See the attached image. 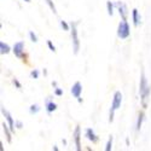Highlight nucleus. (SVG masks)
Wrapping results in <instances>:
<instances>
[{
	"label": "nucleus",
	"mask_w": 151,
	"mask_h": 151,
	"mask_svg": "<svg viewBox=\"0 0 151 151\" xmlns=\"http://www.w3.org/2000/svg\"><path fill=\"white\" fill-rule=\"evenodd\" d=\"M139 93H140V99H142V103L144 105V108L146 106V102L149 99L150 96V86L147 85V80L145 78V73L142 71L140 75V82H139Z\"/></svg>",
	"instance_id": "nucleus-1"
},
{
	"label": "nucleus",
	"mask_w": 151,
	"mask_h": 151,
	"mask_svg": "<svg viewBox=\"0 0 151 151\" xmlns=\"http://www.w3.org/2000/svg\"><path fill=\"white\" fill-rule=\"evenodd\" d=\"M121 103H122V94L120 91H117V92H115L114 98H112V103H111V108H110V115H109V122L114 121V114L121 106Z\"/></svg>",
	"instance_id": "nucleus-2"
},
{
	"label": "nucleus",
	"mask_w": 151,
	"mask_h": 151,
	"mask_svg": "<svg viewBox=\"0 0 151 151\" xmlns=\"http://www.w3.org/2000/svg\"><path fill=\"white\" fill-rule=\"evenodd\" d=\"M129 34H131V30H129L127 19H122L119 24V28H117V36L120 39H127Z\"/></svg>",
	"instance_id": "nucleus-3"
},
{
	"label": "nucleus",
	"mask_w": 151,
	"mask_h": 151,
	"mask_svg": "<svg viewBox=\"0 0 151 151\" xmlns=\"http://www.w3.org/2000/svg\"><path fill=\"white\" fill-rule=\"evenodd\" d=\"M71 42H73V50L74 53L78 55L80 50V40H79V34L76 29V23H74L71 26Z\"/></svg>",
	"instance_id": "nucleus-4"
},
{
	"label": "nucleus",
	"mask_w": 151,
	"mask_h": 151,
	"mask_svg": "<svg viewBox=\"0 0 151 151\" xmlns=\"http://www.w3.org/2000/svg\"><path fill=\"white\" fill-rule=\"evenodd\" d=\"M70 92H71V94H73L75 98L78 99V102H79V103H81V102H82V99H81L82 86H81V83H80V82H75V83L73 85V87H71Z\"/></svg>",
	"instance_id": "nucleus-5"
},
{
	"label": "nucleus",
	"mask_w": 151,
	"mask_h": 151,
	"mask_svg": "<svg viewBox=\"0 0 151 151\" xmlns=\"http://www.w3.org/2000/svg\"><path fill=\"white\" fill-rule=\"evenodd\" d=\"M14 53H15V56L17 57V58H23L24 56H23V52H24V42L23 41H18V42H16L15 45H14Z\"/></svg>",
	"instance_id": "nucleus-6"
},
{
	"label": "nucleus",
	"mask_w": 151,
	"mask_h": 151,
	"mask_svg": "<svg viewBox=\"0 0 151 151\" xmlns=\"http://www.w3.org/2000/svg\"><path fill=\"white\" fill-rule=\"evenodd\" d=\"M1 112H3V115L5 116V119H6V121H7V123H9V126H10V129L14 132L15 131V121H14V119H12V116H11V114L10 112L4 108V106H1Z\"/></svg>",
	"instance_id": "nucleus-7"
},
{
	"label": "nucleus",
	"mask_w": 151,
	"mask_h": 151,
	"mask_svg": "<svg viewBox=\"0 0 151 151\" xmlns=\"http://www.w3.org/2000/svg\"><path fill=\"white\" fill-rule=\"evenodd\" d=\"M74 140H75V145H76L78 150H81V143H80V138H81V131H80V126H76V128L74 131Z\"/></svg>",
	"instance_id": "nucleus-8"
},
{
	"label": "nucleus",
	"mask_w": 151,
	"mask_h": 151,
	"mask_svg": "<svg viewBox=\"0 0 151 151\" xmlns=\"http://www.w3.org/2000/svg\"><path fill=\"white\" fill-rule=\"evenodd\" d=\"M117 9H119V14L122 17V19H127V15H128V11H127V6H126L123 3H117L116 4Z\"/></svg>",
	"instance_id": "nucleus-9"
},
{
	"label": "nucleus",
	"mask_w": 151,
	"mask_h": 151,
	"mask_svg": "<svg viewBox=\"0 0 151 151\" xmlns=\"http://www.w3.org/2000/svg\"><path fill=\"white\" fill-rule=\"evenodd\" d=\"M86 138L88 140H91L92 143H97L98 142V138H97V135H96V133L93 132L92 128H87L86 129Z\"/></svg>",
	"instance_id": "nucleus-10"
},
{
	"label": "nucleus",
	"mask_w": 151,
	"mask_h": 151,
	"mask_svg": "<svg viewBox=\"0 0 151 151\" xmlns=\"http://www.w3.org/2000/svg\"><path fill=\"white\" fill-rule=\"evenodd\" d=\"M132 19H133V24H134L135 27L139 26L140 17H139V12H138L137 9H133V11H132Z\"/></svg>",
	"instance_id": "nucleus-11"
},
{
	"label": "nucleus",
	"mask_w": 151,
	"mask_h": 151,
	"mask_svg": "<svg viewBox=\"0 0 151 151\" xmlns=\"http://www.w3.org/2000/svg\"><path fill=\"white\" fill-rule=\"evenodd\" d=\"M10 52V46L7 44H5L4 41L0 42V53L1 55H7Z\"/></svg>",
	"instance_id": "nucleus-12"
},
{
	"label": "nucleus",
	"mask_w": 151,
	"mask_h": 151,
	"mask_svg": "<svg viewBox=\"0 0 151 151\" xmlns=\"http://www.w3.org/2000/svg\"><path fill=\"white\" fill-rule=\"evenodd\" d=\"M3 129H4V132H5V134H6V138H7V142L9 143H11V129H10V126H7L5 122L3 123Z\"/></svg>",
	"instance_id": "nucleus-13"
},
{
	"label": "nucleus",
	"mask_w": 151,
	"mask_h": 151,
	"mask_svg": "<svg viewBox=\"0 0 151 151\" xmlns=\"http://www.w3.org/2000/svg\"><path fill=\"white\" fill-rule=\"evenodd\" d=\"M143 121H144V112H139V115H138V120H137V131H140Z\"/></svg>",
	"instance_id": "nucleus-14"
},
{
	"label": "nucleus",
	"mask_w": 151,
	"mask_h": 151,
	"mask_svg": "<svg viewBox=\"0 0 151 151\" xmlns=\"http://www.w3.org/2000/svg\"><path fill=\"white\" fill-rule=\"evenodd\" d=\"M56 109H57V105H56L53 102H47V103H46V110H47L48 114L53 112Z\"/></svg>",
	"instance_id": "nucleus-15"
},
{
	"label": "nucleus",
	"mask_w": 151,
	"mask_h": 151,
	"mask_svg": "<svg viewBox=\"0 0 151 151\" xmlns=\"http://www.w3.org/2000/svg\"><path fill=\"white\" fill-rule=\"evenodd\" d=\"M106 9H108V14L109 16L114 15V5H112L111 1H106Z\"/></svg>",
	"instance_id": "nucleus-16"
},
{
	"label": "nucleus",
	"mask_w": 151,
	"mask_h": 151,
	"mask_svg": "<svg viewBox=\"0 0 151 151\" xmlns=\"http://www.w3.org/2000/svg\"><path fill=\"white\" fill-rule=\"evenodd\" d=\"M40 111V108H39V105H36V104H33V105H30V109H29V112L33 115V114H37V112Z\"/></svg>",
	"instance_id": "nucleus-17"
},
{
	"label": "nucleus",
	"mask_w": 151,
	"mask_h": 151,
	"mask_svg": "<svg viewBox=\"0 0 151 151\" xmlns=\"http://www.w3.org/2000/svg\"><path fill=\"white\" fill-rule=\"evenodd\" d=\"M46 4L50 6V9H51L52 11H53V14H57V10H56V6H55V4H53V1L52 0H46Z\"/></svg>",
	"instance_id": "nucleus-18"
},
{
	"label": "nucleus",
	"mask_w": 151,
	"mask_h": 151,
	"mask_svg": "<svg viewBox=\"0 0 151 151\" xmlns=\"http://www.w3.org/2000/svg\"><path fill=\"white\" fill-rule=\"evenodd\" d=\"M60 27L63 28V29H64L65 32H68V30H70V26H69V24L65 22V21H60Z\"/></svg>",
	"instance_id": "nucleus-19"
},
{
	"label": "nucleus",
	"mask_w": 151,
	"mask_h": 151,
	"mask_svg": "<svg viewBox=\"0 0 151 151\" xmlns=\"http://www.w3.org/2000/svg\"><path fill=\"white\" fill-rule=\"evenodd\" d=\"M111 147H112V137L110 135L109 140H108V143H106V145H105V150H106V151H110Z\"/></svg>",
	"instance_id": "nucleus-20"
},
{
	"label": "nucleus",
	"mask_w": 151,
	"mask_h": 151,
	"mask_svg": "<svg viewBox=\"0 0 151 151\" xmlns=\"http://www.w3.org/2000/svg\"><path fill=\"white\" fill-rule=\"evenodd\" d=\"M47 46H48V48L51 50L52 52H56V47H55V45L52 44V41H51V40H47Z\"/></svg>",
	"instance_id": "nucleus-21"
},
{
	"label": "nucleus",
	"mask_w": 151,
	"mask_h": 151,
	"mask_svg": "<svg viewBox=\"0 0 151 151\" xmlns=\"http://www.w3.org/2000/svg\"><path fill=\"white\" fill-rule=\"evenodd\" d=\"M30 76H32L33 79H39V71H37L36 69H34V70L30 73Z\"/></svg>",
	"instance_id": "nucleus-22"
},
{
	"label": "nucleus",
	"mask_w": 151,
	"mask_h": 151,
	"mask_svg": "<svg viewBox=\"0 0 151 151\" xmlns=\"http://www.w3.org/2000/svg\"><path fill=\"white\" fill-rule=\"evenodd\" d=\"M29 37H30V40L33 42H37V37H36V35L33 32H29Z\"/></svg>",
	"instance_id": "nucleus-23"
},
{
	"label": "nucleus",
	"mask_w": 151,
	"mask_h": 151,
	"mask_svg": "<svg viewBox=\"0 0 151 151\" xmlns=\"http://www.w3.org/2000/svg\"><path fill=\"white\" fill-rule=\"evenodd\" d=\"M14 85H15V86L17 87L18 90H21V88H22V85H21V83L18 82V80H17V79H14Z\"/></svg>",
	"instance_id": "nucleus-24"
},
{
	"label": "nucleus",
	"mask_w": 151,
	"mask_h": 151,
	"mask_svg": "<svg viewBox=\"0 0 151 151\" xmlns=\"http://www.w3.org/2000/svg\"><path fill=\"white\" fill-rule=\"evenodd\" d=\"M55 93H56V96H62V94H63V90L59 88V87H57L56 91H55Z\"/></svg>",
	"instance_id": "nucleus-25"
},
{
	"label": "nucleus",
	"mask_w": 151,
	"mask_h": 151,
	"mask_svg": "<svg viewBox=\"0 0 151 151\" xmlns=\"http://www.w3.org/2000/svg\"><path fill=\"white\" fill-rule=\"evenodd\" d=\"M16 126H17V128H22V126H23V124H22L21 121H17V122H16Z\"/></svg>",
	"instance_id": "nucleus-26"
},
{
	"label": "nucleus",
	"mask_w": 151,
	"mask_h": 151,
	"mask_svg": "<svg viewBox=\"0 0 151 151\" xmlns=\"http://www.w3.org/2000/svg\"><path fill=\"white\" fill-rule=\"evenodd\" d=\"M53 150H55V151H58V147L55 145V146H53Z\"/></svg>",
	"instance_id": "nucleus-27"
},
{
	"label": "nucleus",
	"mask_w": 151,
	"mask_h": 151,
	"mask_svg": "<svg viewBox=\"0 0 151 151\" xmlns=\"http://www.w3.org/2000/svg\"><path fill=\"white\" fill-rule=\"evenodd\" d=\"M24 1H26V3H30V0H24Z\"/></svg>",
	"instance_id": "nucleus-28"
}]
</instances>
